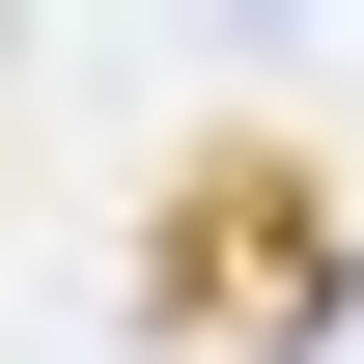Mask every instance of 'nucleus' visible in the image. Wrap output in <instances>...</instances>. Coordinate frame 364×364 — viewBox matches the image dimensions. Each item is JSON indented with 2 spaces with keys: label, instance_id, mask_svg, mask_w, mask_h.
<instances>
[{
  "label": "nucleus",
  "instance_id": "obj_1",
  "mask_svg": "<svg viewBox=\"0 0 364 364\" xmlns=\"http://www.w3.org/2000/svg\"><path fill=\"white\" fill-rule=\"evenodd\" d=\"M364 309V196L309 140H168V225H140V336L168 364H336Z\"/></svg>",
  "mask_w": 364,
  "mask_h": 364
}]
</instances>
